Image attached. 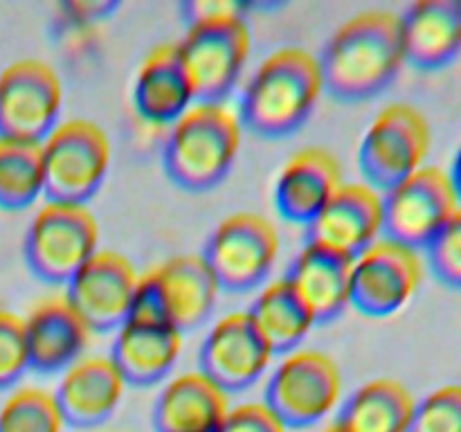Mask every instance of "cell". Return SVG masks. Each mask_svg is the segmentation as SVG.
Segmentation results:
<instances>
[{
    "label": "cell",
    "instance_id": "cell-1",
    "mask_svg": "<svg viewBox=\"0 0 461 432\" xmlns=\"http://www.w3.org/2000/svg\"><path fill=\"white\" fill-rule=\"evenodd\" d=\"M324 93L340 102L381 94L405 63L401 14L365 9L342 22L320 54Z\"/></svg>",
    "mask_w": 461,
    "mask_h": 432
},
{
    "label": "cell",
    "instance_id": "cell-2",
    "mask_svg": "<svg viewBox=\"0 0 461 432\" xmlns=\"http://www.w3.org/2000/svg\"><path fill=\"white\" fill-rule=\"evenodd\" d=\"M322 93L318 54L300 45H284L270 52L243 86L239 120L243 129L261 138H286L306 124Z\"/></svg>",
    "mask_w": 461,
    "mask_h": 432
},
{
    "label": "cell",
    "instance_id": "cell-3",
    "mask_svg": "<svg viewBox=\"0 0 461 432\" xmlns=\"http://www.w3.org/2000/svg\"><path fill=\"white\" fill-rule=\"evenodd\" d=\"M243 124L228 102H194L169 126L162 166L187 192H207L228 178L241 151Z\"/></svg>",
    "mask_w": 461,
    "mask_h": 432
},
{
    "label": "cell",
    "instance_id": "cell-4",
    "mask_svg": "<svg viewBox=\"0 0 461 432\" xmlns=\"http://www.w3.org/2000/svg\"><path fill=\"white\" fill-rule=\"evenodd\" d=\"M219 295L221 286L203 255H176L140 274L129 318L192 331L212 318Z\"/></svg>",
    "mask_w": 461,
    "mask_h": 432
},
{
    "label": "cell",
    "instance_id": "cell-5",
    "mask_svg": "<svg viewBox=\"0 0 461 432\" xmlns=\"http://www.w3.org/2000/svg\"><path fill=\"white\" fill-rule=\"evenodd\" d=\"M97 250V216L88 205L63 201H45L36 210L23 243L30 273L52 286H66Z\"/></svg>",
    "mask_w": 461,
    "mask_h": 432
},
{
    "label": "cell",
    "instance_id": "cell-6",
    "mask_svg": "<svg viewBox=\"0 0 461 432\" xmlns=\"http://www.w3.org/2000/svg\"><path fill=\"white\" fill-rule=\"evenodd\" d=\"M45 165V198L81 202L102 189L113 160L111 138L93 120L72 117L59 122L41 142Z\"/></svg>",
    "mask_w": 461,
    "mask_h": 432
},
{
    "label": "cell",
    "instance_id": "cell-7",
    "mask_svg": "<svg viewBox=\"0 0 461 432\" xmlns=\"http://www.w3.org/2000/svg\"><path fill=\"white\" fill-rule=\"evenodd\" d=\"M342 399V372L320 349H293L282 356L266 382L264 403L284 426L311 428L327 418Z\"/></svg>",
    "mask_w": 461,
    "mask_h": 432
},
{
    "label": "cell",
    "instance_id": "cell-8",
    "mask_svg": "<svg viewBox=\"0 0 461 432\" xmlns=\"http://www.w3.org/2000/svg\"><path fill=\"white\" fill-rule=\"evenodd\" d=\"M279 230L259 212H234L207 237L203 259L221 291L248 292L264 286L277 264Z\"/></svg>",
    "mask_w": 461,
    "mask_h": 432
},
{
    "label": "cell",
    "instance_id": "cell-9",
    "mask_svg": "<svg viewBox=\"0 0 461 432\" xmlns=\"http://www.w3.org/2000/svg\"><path fill=\"white\" fill-rule=\"evenodd\" d=\"M178 54L196 102H225L237 88L252 50L246 16H225L187 25Z\"/></svg>",
    "mask_w": 461,
    "mask_h": 432
},
{
    "label": "cell",
    "instance_id": "cell-10",
    "mask_svg": "<svg viewBox=\"0 0 461 432\" xmlns=\"http://www.w3.org/2000/svg\"><path fill=\"white\" fill-rule=\"evenodd\" d=\"M430 144L428 117L408 102L390 104L369 122L360 140L358 166L365 183L387 192L426 166Z\"/></svg>",
    "mask_w": 461,
    "mask_h": 432
},
{
    "label": "cell",
    "instance_id": "cell-11",
    "mask_svg": "<svg viewBox=\"0 0 461 432\" xmlns=\"http://www.w3.org/2000/svg\"><path fill=\"white\" fill-rule=\"evenodd\" d=\"M459 205L448 171L432 165L421 166L417 174L383 192V237L412 250H426Z\"/></svg>",
    "mask_w": 461,
    "mask_h": 432
},
{
    "label": "cell",
    "instance_id": "cell-12",
    "mask_svg": "<svg viewBox=\"0 0 461 432\" xmlns=\"http://www.w3.org/2000/svg\"><path fill=\"white\" fill-rule=\"evenodd\" d=\"M63 108L59 72L41 58H18L0 72V138L43 142Z\"/></svg>",
    "mask_w": 461,
    "mask_h": 432
},
{
    "label": "cell",
    "instance_id": "cell-13",
    "mask_svg": "<svg viewBox=\"0 0 461 432\" xmlns=\"http://www.w3.org/2000/svg\"><path fill=\"white\" fill-rule=\"evenodd\" d=\"M426 264L419 250L378 238L351 266V306L369 318H387L412 302Z\"/></svg>",
    "mask_w": 461,
    "mask_h": 432
},
{
    "label": "cell",
    "instance_id": "cell-14",
    "mask_svg": "<svg viewBox=\"0 0 461 432\" xmlns=\"http://www.w3.org/2000/svg\"><path fill=\"white\" fill-rule=\"evenodd\" d=\"M138 282L140 273L129 256L99 248L72 274L63 295L84 318L90 331H117L129 320Z\"/></svg>",
    "mask_w": 461,
    "mask_h": 432
},
{
    "label": "cell",
    "instance_id": "cell-15",
    "mask_svg": "<svg viewBox=\"0 0 461 432\" xmlns=\"http://www.w3.org/2000/svg\"><path fill=\"white\" fill-rule=\"evenodd\" d=\"M275 354L248 310H232L210 327L198 351V369L228 394L264 378Z\"/></svg>",
    "mask_w": 461,
    "mask_h": 432
},
{
    "label": "cell",
    "instance_id": "cell-16",
    "mask_svg": "<svg viewBox=\"0 0 461 432\" xmlns=\"http://www.w3.org/2000/svg\"><path fill=\"white\" fill-rule=\"evenodd\" d=\"M383 192L365 180L342 183L306 225V243L356 259L383 238Z\"/></svg>",
    "mask_w": 461,
    "mask_h": 432
},
{
    "label": "cell",
    "instance_id": "cell-17",
    "mask_svg": "<svg viewBox=\"0 0 461 432\" xmlns=\"http://www.w3.org/2000/svg\"><path fill=\"white\" fill-rule=\"evenodd\" d=\"M129 382L115 367L111 356H81L63 369L54 390L68 426L97 428L106 423L120 408Z\"/></svg>",
    "mask_w": 461,
    "mask_h": 432
},
{
    "label": "cell",
    "instance_id": "cell-18",
    "mask_svg": "<svg viewBox=\"0 0 461 432\" xmlns=\"http://www.w3.org/2000/svg\"><path fill=\"white\" fill-rule=\"evenodd\" d=\"M342 183V165L329 148H300L284 162L275 178V210L291 223L309 225Z\"/></svg>",
    "mask_w": 461,
    "mask_h": 432
},
{
    "label": "cell",
    "instance_id": "cell-19",
    "mask_svg": "<svg viewBox=\"0 0 461 432\" xmlns=\"http://www.w3.org/2000/svg\"><path fill=\"white\" fill-rule=\"evenodd\" d=\"M23 322L30 369L45 376L63 372L79 360L93 336L88 324L63 292L36 302Z\"/></svg>",
    "mask_w": 461,
    "mask_h": 432
},
{
    "label": "cell",
    "instance_id": "cell-20",
    "mask_svg": "<svg viewBox=\"0 0 461 432\" xmlns=\"http://www.w3.org/2000/svg\"><path fill=\"white\" fill-rule=\"evenodd\" d=\"M183 346L178 328L153 320L129 318L113 338L111 360L129 385L151 387L174 372Z\"/></svg>",
    "mask_w": 461,
    "mask_h": 432
},
{
    "label": "cell",
    "instance_id": "cell-21",
    "mask_svg": "<svg viewBox=\"0 0 461 432\" xmlns=\"http://www.w3.org/2000/svg\"><path fill=\"white\" fill-rule=\"evenodd\" d=\"M230 412V394L201 369L169 378L153 403L156 432H221Z\"/></svg>",
    "mask_w": 461,
    "mask_h": 432
},
{
    "label": "cell",
    "instance_id": "cell-22",
    "mask_svg": "<svg viewBox=\"0 0 461 432\" xmlns=\"http://www.w3.org/2000/svg\"><path fill=\"white\" fill-rule=\"evenodd\" d=\"M405 63L423 72L450 66L461 54V0H419L401 14Z\"/></svg>",
    "mask_w": 461,
    "mask_h": 432
},
{
    "label": "cell",
    "instance_id": "cell-23",
    "mask_svg": "<svg viewBox=\"0 0 461 432\" xmlns=\"http://www.w3.org/2000/svg\"><path fill=\"white\" fill-rule=\"evenodd\" d=\"M351 266L354 259L304 243L284 274L315 324H329L351 306Z\"/></svg>",
    "mask_w": 461,
    "mask_h": 432
},
{
    "label": "cell",
    "instance_id": "cell-24",
    "mask_svg": "<svg viewBox=\"0 0 461 432\" xmlns=\"http://www.w3.org/2000/svg\"><path fill=\"white\" fill-rule=\"evenodd\" d=\"M192 84L180 61L178 45L162 43L140 63L133 79V106L142 120L171 126L192 108Z\"/></svg>",
    "mask_w": 461,
    "mask_h": 432
},
{
    "label": "cell",
    "instance_id": "cell-25",
    "mask_svg": "<svg viewBox=\"0 0 461 432\" xmlns=\"http://www.w3.org/2000/svg\"><path fill=\"white\" fill-rule=\"evenodd\" d=\"M417 399L396 378H372L351 392L336 421L347 432H408Z\"/></svg>",
    "mask_w": 461,
    "mask_h": 432
},
{
    "label": "cell",
    "instance_id": "cell-26",
    "mask_svg": "<svg viewBox=\"0 0 461 432\" xmlns=\"http://www.w3.org/2000/svg\"><path fill=\"white\" fill-rule=\"evenodd\" d=\"M248 315L275 356L300 349L311 328L315 327L313 318L295 295L286 277L266 284L248 309Z\"/></svg>",
    "mask_w": 461,
    "mask_h": 432
},
{
    "label": "cell",
    "instance_id": "cell-27",
    "mask_svg": "<svg viewBox=\"0 0 461 432\" xmlns=\"http://www.w3.org/2000/svg\"><path fill=\"white\" fill-rule=\"evenodd\" d=\"M41 196H45L41 142L0 138V210H27Z\"/></svg>",
    "mask_w": 461,
    "mask_h": 432
},
{
    "label": "cell",
    "instance_id": "cell-28",
    "mask_svg": "<svg viewBox=\"0 0 461 432\" xmlns=\"http://www.w3.org/2000/svg\"><path fill=\"white\" fill-rule=\"evenodd\" d=\"M54 392L39 385L14 390L0 405V432H66Z\"/></svg>",
    "mask_w": 461,
    "mask_h": 432
},
{
    "label": "cell",
    "instance_id": "cell-29",
    "mask_svg": "<svg viewBox=\"0 0 461 432\" xmlns=\"http://www.w3.org/2000/svg\"><path fill=\"white\" fill-rule=\"evenodd\" d=\"M408 432H461V385L437 387L417 400Z\"/></svg>",
    "mask_w": 461,
    "mask_h": 432
},
{
    "label": "cell",
    "instance_id": "cell-30",
    "mask_svg": "<svg viewBox=\"0 0 461 432\" xmlns=\"http://www.w3.org/2000/svg\"><path fill=\"white\" fill-rule=\"evenodd\" d=\"M423 252L437 282L461 291V205Z\"/></svg>",
    "mask_w": 461,
    "mask_h": 432
},
{
    "label": "cell",
    "instance_id": "cell-31",
    "mask_svg": "<svg viewBox=\"0 0 461 432\" xmlns=\"http://www.w3.org/2000/svg\"><path fill=\"white\" fill-rule=\"evenodd\" d=\"M30 369L25 322L21 315L0 309V392L16 385Z\"/></svg>",
    "mask_w": 461,
    "mask_h": 432
},
{
    "label": "cell",
    "instance_id": "cell-32",
    "mask_svg": "<svg viewBox=\"0 0 461 432\" xmlns=\"http://www.w3.org/2000/svg\"><path fill=\"white\" fill-rule=\"evenodd\" d=\"M221 432H288V428L264 400H248L230 408Z\"/></svg>",
    "mask_w": 461,
    "mask_h": 432
},
{
    "label": "cell",
    "instance_id": "cell-33",
    "mask_svg": "<svg viewBox=\"0 0 461 432\" xmlns=\"http://www.w3.org/2000/svg\"><path fill=\"white\" fill-rule=\"evenodd\" d=\"M185 22L192 25L198 21H212V18L225 16H246V4L234 0H189L183 4Z\"/></svg>",
    "mask_w": 461,
    "mask_h": 432
},
{
    "label": "cell",
    "instance_id": "cell-34",
    "mask_svg": "<svg viewBox=\"0 0 461 432\" xmlns=\"http://www.w3.org/2000/svg\"><path fill=\"white\" fill-rule=\"evenodd\" d=\"M448 174H450V180H453L455 189H457V196H459V201H461V147H459V151L455 153L453 166H450Z\"/></svg>",
    "mask_w": 461,
    "mask_h": 432
},
{
    "label": "cell",
    "instance_id": "cell-35",
    "mask_svg": "<svg viewBox=\"0 0 461 432\" xmlns=\"http://www.w3.org/2000/svg\"><path fill=\"white\" fill-rule=\"evenodd\" d=\"M322 432H347V430H345V428L340 426V423H338V421H333L331 426H327V428H324Z\"/></svg>",
    "mask_w": 461,
    "mask_h": 432
}]
</instances>
